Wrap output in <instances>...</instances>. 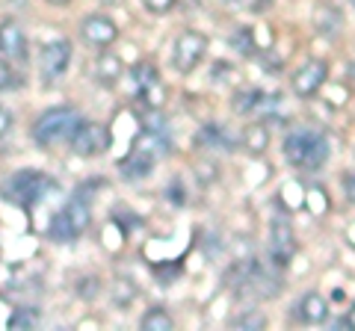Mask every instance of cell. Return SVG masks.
I'll use <instances>...</instances> for the list:
<instances>
[{"label": "cell", "instance_id": "5bb4252c", "mask_svg": "<svg viewBox=\"0 0 355 331\" xmlns=\"http://www.w3.org/2000/svg\"><path fill=\"white\" fill-rule=\"evenodd\" d=\"M48 234H51V240H57V242H71V240H77V231L71 228L69 216H65L62 211L53 213L51 225H48Z\"/></svg>", "mask_w": 355, "mask_h": 331}, {"label": "cell", "instance_id": "277c9868", "mask_svg": "<svg viewBox=\"0 0 355 331\" xmlns=\"http://www.w3.org/2000/svg\"><path fill=\"white\" fill-rule=\"evenodd\" d=\"M207 53V36L198 30H184L175 39V51H172V62L181 74H190Z\"/></svg>", "mask_w": 355, "mask_h": 331}, {"label": "cell", "instance_id": "5b68a950", "mask_svg": "<svg viewBox=\"0 0 355 331\" xmlns=\"http://www.w3.org/2000/svg\"><path fill=\"white\" fill-rule=\"evenodd\" d=\"M69 62H71V42H69V39L48 42V45L39 51V71H42V80H44V83H57L60 77L69 71Z\"/></svg>", "mask_w": 355, "mask_h": 331}, {"label": "cell", "instance_id": "30bf717a", "mask_svg": "<svg viewBox=\"0 0 355 331\" xmlns=\"http://www.w3.org/2000/svg\"><path fill=\"white\" fill-rule=\"evenodd\" d=\"M293 251H296V237H293L291 222H287L284 216L272 219V225H270V255H272V260L279 263V267H284V263L293 258Z\"/></svg>", "mask_w": 355, "mask_h": 331}, {"label": "cell", "instance_id": "cb8c5ba5", "mask_svg": "<svg viewBox=\"0 0 355 331\" xmlns=\"http://www.w3.org/2000/svg\"><path fill=\"white\" fill-rule=\"evenodd\" d=\"M142 6H146L151 15H166L175 6V0H142Z\"/></svg>", "mask_w": 355, "mask_h": 331}, {"label": "cell", "instance_id": "3957f363", "mask_svg": "<svg viewBox=\"0 0 355 331\" xmlns=\"http://www.w3.org/2000/svg\"><path fill=\"white\" fill-rule=\"evenodd\" d=\"M51 186L53 184L44 178V175H39V172H18V175H12V178L6 181L3 198H6V202L21 204V207H33V204L42 202V198L51 193Z\"/></svg>", "mask_w": 355, "mask_h": 331}, {"label": "cell", "instance_id": "8fae6325", "mask_svg": "<svg viewBox=\"0 0 355 331\" xmlns=\"http://www.w3.org/2000/svg\"><path fill=\"white\" fill-rule=\"evenodd\" d=\"M293 316L299 319V323H305V325H320V323H326L329 319V302L320 293H305L302 299L296 302Z\"/></svg>", "mask_w": 355, "mask_h": 331}, {"label": "cell", "instance_id": "9c48e42d", "mask_svg": "<svg viewBox=\"0 0 355 331\" xmlns=\"http://www.w3.org/2000/svg\"><path fill=\"white\" fill-rule=\"evenodd\" d=\"M80 36H83L86 45L107 48V45H113V42L119 39V27H116V21L110 15H86L80 21Z\"/></svg>", "mask_w": 355, "mask_h": 331}, {"label": "cell", "instance_id": "4dcf8cb0", "mask_svg": "<svg viewBox=\"0 0 355 331\" xmlns=\"http://www.w3.org/2000/svg\"><path fill=\"white\" fill-rule=\"evenodd\" d=\"M48 3H53V6H65L69 0H48Z\"/></svg>", "mask_w": 355, "mask_h": 331}, {"label": "cell", "instance_id": "484cf974", "mask_svg": "<svg viewBox=\"0 0 355 331\" xmlns=\"http://www.w3.org/2000/svg\"><path fill=\"white\" fill-rule=\"evenodd\" d=\"M9 127H12V116H9V109L0 107V136H3Z\"/></svg>", "mask_w": 355, "mask_h": 331}, {"label": "cell", "instance_id": "44dd1931", "mask_svg": "<svg viewBox=\"0 0 355 331\" xmlns=\"http://www.w3.org/2000/svg\"><path fill=\"white\" fill-rule=\"evenodd\" d=\"M305 207L311 213H326L329 211V195L323 190H317V186H311L305 193Z\"/></svg>", "mask_w": 355, "mask_h": 331}, {"label": "cell", "instance_id": "7a4b0ae2", "mask_svg": "<svg viewBox=\"0 0 355 331\" xmlns=\"http://www.w3.org/2000/svg\"><path fill=\"white\" fill-rule=\"evenodd\" d=\"M80 116L71 107H53L48 113H42L39 121L33 125V139L39 142L42 148H51L57 142H71L74 130L80 127Z\"/></svg>", "mask_w": 355, "mask_h": 331}, {"label": "cell", "instance_id": "ffe728a7", "mask_svg": "<svg viewBox=\"0 0 355 331\" xmlns=\"http://www.w3.org/2000/svg\"><path fill=\"white\" fill-rule=\"evenodd\" d=\"M36 323H39L36 307H18V311H12V316H9V328H33Z\"/></svg>", "mask_w": 355, "mask_h": 331}, {"label": "cell", "instance_id": "7c38bea8", "mask_svg": "<svg viewBox=\"0 0 355 331\" xmlns=\"http://www.w3.org/2000/svg\"><path fill=\"white\" fill-rule=\"evenodd\" d=\"M95 77L101 86H116L119 77H121V60L116 53H101L95 62Z\"/></svg>", "mask_w": 355, "mask_h": 331}, {"label": "cell", "instance_id": "e0dca14e", "mask_svg": "<svg viewBox=\"0 0 355 331\" xmlns=\"http://www.w3.org/2000/svg\"><path fill=\"white\" fill-rule=\"evenodd\" d=\"M266 145H270V130L263 125H249L246 127V148L252 154H263Z\"/></svg>", "mask_w": 355, "mask_h": 331}, {"label": "cell", "instance_id": "6da1fadb", "mask_svg": "<svg viewBox=\"0 0 355 331\" xmlns=\"http://www.w3.org/2000/svg\"><path fill=\"white\" fill-rule=\"evenodd\" d=\"M284 160L296 169H320L329 160V139L317 130H293L284 139Z\"/></svg>", "mask_w": 355, "mask_h": 331}, {"label": "cell", "instance_id": "f1b7e54d", "mask_svg": "<svg viewBox=\"0 0 355 331\" xmlns=\"http://www.w3.org/2000/svg\"><path fill=\"white\" fill-rule=\"evenodd\" d=\"M347 325H349V328L355 331V305L349 307V314H347Z\"/></svg>", "mask_w": 355, "mask_h": 331}, {"label": "cell", "instance_id": "4316f807", "mask_svg": "<svg viewBox=\"0 0 355 331\" xmlns=\"http://www.w3.org/2000/svg\"><path fill=\"white\" fill-rule=\"evenodd\" d=\"M237 325H263V316H258V314L243 316V319H237Z\"/></svg>", "mask_w": 355, "mask_h": 331}, {"label": "cell", "instance_id": "1f68e13d", "mask_svg": "<svg viewBox=\"0 0 355 331\" xmlns=\"http://www.w3.org/2000/svg\"><path fill=\"white\" fill-rule=\"evenodd\" d=\"M228 3H237V0H228Z\"/></svg>", "mask_w": 355, "mask_h": 331}, {"label": "cell", "instance_id": "ba28073f", "mask_svg": "<svg viewBox=\"0 0 355 331\" xmlns=\"http://www.w3.org/2000/svg\"><path fill=\"white\" fill-rule=\"evenodd\" d=\"M326 80H329V65L323 60H308L302 69L293 74L291 86L299 98H314L326 86Z\"/></svg>", "mask_w": 355, "mask_h": 331}, {"label": "cell", "instance_id": "7402d4cb", "mask_svg": "<svg viewBox=\"0 0 355 331\" xmlns=\"http://www.w3.org/2000/svg\"><path fill=\"white\" fill-rule=\"evenodd\" d=\"M317 27L326 30V33H331V30L338 27V12H331L329 6H320V9H317Z\"/></svg>", "mask_w": 355, "mask_h": 331}, {"label": "cell", "instance_id": "4fadbf2b", "mask_svg": "<svg viewBox=\"0 0 355 331\" xmlns=\"http://www.w3.org/2000/svg\"><path fill=\"white\" fill-rule=\"evenodd\" d=\"M62 213L69 216V222H71V228L77 231V237H80L83 231L89 228V219H92V216H89V204L83 202V195H74L71 202L62 207Z\"/></svg>", "mask_w": 355, "mask_h": 331}, {"label": "cell", "instance_id": "f546056e", "mask_svg": "<svg viewBox=\"0 0 355 331\" xmlns=\"http://www.w3.org/2000/svg\"><path fill=\"white\" fill-rule=\"evenodd\" d=\"M347 242H349V246H355V225L347 228Z\"/></svg>", "mask_w": 355, "mask_h": 331}, {"label": "cell", "instance_id": "d6986e66", "mask_svg": "<svg viewBox=\"0 0 355 331\" xmlns=\"http://www.w3.org/2000/svg\"><path fill=\"white\" fill-rule=\"evenodd\" d=\"M21 83H24V80H21V69H18V65L0 60V92H12V89H18Z\"/></svg>", "mask_w": 355, "mask_h": 331}, {"label": "cell", "instance_id": "603a6c76", "mask_svg": "<svg viewBox=\"0 0 355 331\" xmlns=\"http://www.w3.org/2000/svg\"><path fill=\"white\" fill-rule=\"evenodd\" d=\"M130 299H133V284L128 278H119L116 281V302L119 305H128Z\"/></svg>", "mask_w": 355, "mask_h": 331}, {"label": "cell", "instance_id": "83f0119b", "mask_svg": "<svg viewBox=\"0 0 355 331\" xmlns=\"http://www.w3.org/2000/svg\"><path fill=\"white\" fill-rule=\"evenodd\" d=\"M343 190H347V198H349V202H355V175H349V178L343 181Z\"/></svg>", "mask_w": 355, "mask_h": 331}, {"label": "cell", "instance_id": "2e32d148", "mask_svg": "<svg viewBox=\"0 0 355 331\" xmlns=\"http://www.w3.org/2000/svg\"><path fill=\"white\" fill-rule=\"evenodd\" d=\"M130 74H133V83H137L139 95H142V92H148L151 86H157V83H160V71L154 69L151 62H139V65H137V69H133Z\"/></svg>", "mask_w": 355, "mask_h": 331}, {"label": "cell", "instance_id": "ac0fdd59", "mask_svg": "<svg viewBox=\"0 0 355 331\" xmlns=\"http://www.w3.org/2000/svg\"><path fill=\"white\" fill-rule=\"evenodd\" d=\"M261 101H263L261 89H243L234 95V109L240 116H246V113H254V109L261 107Z\"/></svg>", "mask_w": 355, "mask_h": 331}, {"label": "cell", "instance_id": "8992f818", "mask_svg": "<svg viewBox=\"0 0 355 331\" xmlns=\"http://www.w3.org/2000/svg\"><path fill=\"white\" fill-rule=\"evenodd\" d=\"M110 145V130L98 121H80V127L71 136V151L77 157H95V154L107 151Z\"/></svg>", "mask_w": 355, "mask_h": 331}, {"label": "cell", "instance_id": "52a82bcc", "mask_svg": "<svg viewBox=\"0 0 355 331\" xmlns=\"http://www.w3.org/2000/svg\"><path fill=\"white\" fill-rule=\"evenodd\" d=\"M0 60L12 62L18 69L27 62V36L12 18L0 21Z\"/></svg>", "mask_w": 355, "mask_h": 331}, {"label": "cell", "instance_id": "d4e9b609", "mask_svg": "<svg viewBox=\"0 0 355 331\" xmlns=\"http://www.w3.org/2000/svg\"><path fill=\"white\" fill-rule=\"evenodd\" d=\"M234 42H237V45H234V48H237L240 53H252V51H254V48H252V45H254V42H252V33H249V30H240Z\"/></svg>", "mask_w": 355, "mask_h": 331}, {"label": "cell", "instance_id": "9a60e30c", "mask_svg": "<svg viewBox=\"0 0 355 331\" xmlns=\"http://www.w3.org/2000/svg\"><path fill=\"white\" fill-rule=\"evenodd\" d=\"M139 328H146V331H169V328H175V323H172V316L166 314L163 307H151V311L142 314Z\"/></svg>", "mask_w": 355, "mask_h": 331}]
</instances>
